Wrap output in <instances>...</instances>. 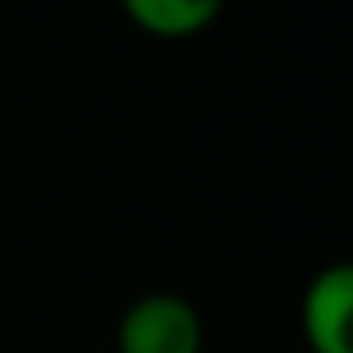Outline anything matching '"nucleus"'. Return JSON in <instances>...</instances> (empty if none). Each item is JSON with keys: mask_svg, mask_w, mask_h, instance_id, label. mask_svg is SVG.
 Returning a JSON list of instances; mask_svg holds the SVG:
<instances>
[{"mask_svg": "<svg viewBox=\"0 0 353 353\" xmlns=\"http://www.w3.org/2000/svg\"><path fill=\"white\" fill-rule=\"evenodd\" d=\"M114 353H204V317L186 294L145 290L118 312Z\"/></svg>", "mask_w": 353, "mask_h": 353, "instance_id": "f257e3e1", "label": "nucleus"}, {"mask_svg": "<svg viewBox=\"0 0 353 353\" xmlns=\"http://www.w3.org/2000/svg\"><path fill=\"white\" fill-rule=\"evenodd\" d=\"M299 335L308 353H353V259H335L308 276Z\"/></svg>", "mask_w": 353, "mask_h": 353, "instance_id": "f03ea898", "label": "nucleus"}, {"mask_svg": "<svg viewBox=\"0 0 353 353\" xmlns=\"http://www.w3.org/2000/svg\"><path fill=\"white\" fill-rule=\"evenodd\" d=\"M118 10L159 41H186L222 19L227 0H118Z\"/></svg>", "mask_w": 353, "mask_h": 353, "instance_id": "7ed1b4c3", "label": "nucleus"}]
</instances>
